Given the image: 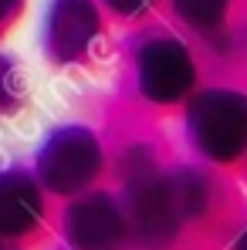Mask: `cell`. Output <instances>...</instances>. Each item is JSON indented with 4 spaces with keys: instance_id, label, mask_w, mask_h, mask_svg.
Returning a JSON list of instances; mask_svg holds the SVG:
<instances>
[{
    "instance_id": "obj_3",
    "label": "cell",
    "mask_w": 247,
    "mask_h": 250,
    "mask_svg": "<svg viewBox=\"0 0 247 250\" xmlns=\"http://www.w3.org/2000/svg\"><path fill=\"white\" fill-rule=\"evenodd\" d=\"M98 172V149H95V139L88 135H65L58 146H54V156H51V166L47 176L58 189H75L82 186L88 176Z\"/></svg>"
},
{
    "instance_id": "obj_4",
    "label": "cell",
    "mask_w": 247,
    "mask_h": 250,
    "mask_svg": "<svg viewBox=\"0 0 247 250\" xmlns=\"http://www.w3.org/2000/svg\"><path fill=\"white\" fill-rule=\"evenodd\" d=\"M75 233L85 247L109 250L122 240V216L109 200H91L75 213Z\"/></svg>"
},
{
    "instance_id": "obj_1",
    "label": "cell",
    "mask_w": 247,
    "mask_h": 250,
    "mask_svg": "<svg viewBox=\"0 0 247 250\" xmlns=\"http://www.w3.org/2000/svg\"><path fill=\"white\" fill-rule=\"evenodd\" d=\"M193 139L213 159H234L247 149V98L234 91H206L193 105Z\"/></svg>"
},
{
    "instance_id": "obj_5",
    "label": "cell",
    "mask_w": 247,
    "mask_h": 250,
    "mask_svg": "<svg viewBox=\"0 0 247 250\" xmlns=\"http://www.w3.org/2000/svg\"><path fill=\"white\" fill-rule=\"evenodd\" d=\"M180 3V14L190 21V24H217L224 17V7L227 0H176Z\"/></svg>"
},
{
    "instance_id": "obj_6",
    "label": "cell",
    "mask_w": 247,
    "mask_h": 250,
    "mask_svg": "<svg viewBox=\"0 0 247 250\" xmlns=\"http://www.w3.org/2000/svg\"><path fill=\"white\" fill-rule=\"evenodd\" d=\"M112 3H115V7H122V10H132L139 0H112Z\"/></svg>"
},
{
    "instance_id": "obj_2",
    "label": "cell",
    "mask_w": 247,
    "mask_h": 250,
    "mask_svg": "<svg viewBox=\"0 0 247 250\" xmlns=\"http://www.w3.org/2000/svg\"><path fill=\"white\" fill-rule=\"evenodd\" d=\"M193 82V68L190 58L180 44L173 41H153L142 58H139V84L149 98L156 102H169L180 98Z\"/></svg>"
},
{
    "instance_id": "obj_7",
    "label": "cell",
    "mask_w": 247,
    "mask_h": 250,
    "mask_svg": "<svg viewBox=\"0 0 247 250\" xmlns=\"http://www.w3.org/2000/svg\"><path fill=\"white\" fill-rule=\"evenodd\" d=\"M241 250H247V240H244V244H241Z\"/></svg>"
}]
</instances>
